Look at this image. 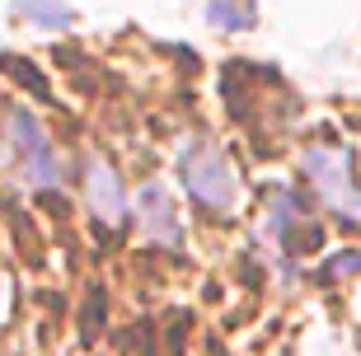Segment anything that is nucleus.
Segmentation results:
<instances>
[{
    "instance_id": "f257e3e1",
    "label": "nucleus",
    "mask_w": 361,
    "mask_h": 356,
    "mask_svg": "<svg viewBox=\"0 0 361 356\" xmlns=\"http://www.w3.org/2000/svg\"><path fill=\"white\" fill-rule=\"evenodd\" d=\"M178 169H183V183H188V192H192L197 207H207V211H230V202H235V173H230L226 155H221L212 141L183 145Z\"/></svg>"
},
{
    "instance_id": "f03ea898",
    "label": "nucleus",
    "mask_w": 361,
    "mask_h": 356,
    "mask_svg": "<svg viewBox=\"0 0 361 356\" xmlns=\"http://www.w3.org/2000/svg\"><path fill=\"white\" fill-rule=\"evenodd\" d=\"M305 169H310V178H314V188L324 192V202H334L338 211L352 221L357 192H352V155L348 150H310Z\"/></svg>"
},
{
    "instance_id": "7ed1b4c3",
    "label": "nucleus",
    "mask_w": 361,
    "mask_h": 356,
    "mask_svg": "<svg viewBox=\"0 0 361 356\" xmlns=\"http://www.w3.org/2000/svg\"><path fill=\"white\" fill-rule=\"evenodd\" d=\"M10 132L14 145H19V159H24V173H33L38 183H56V155H52V141L38 132V122L28 118L24 108L10 118Z\"/></svg>"
},
{
    "instance_id": "20e7f679",
    "label": "nucleus",
    "mask_w": 361,
    "mask_h": 356,
    "mask_svg": "<svg viewBox=\"0 0 361 356\" xmlns=\"http://www.w3.org/2000/svg\"><path fill=\"white\" fill-rule=\"evenodd\" d=\"M141 225H146V235H155L160 244H178V221H174V197L164 192V183H150L141 192Z\"/></svg>"
},
{
    "instance_id": "39448f33",
    "label": "nucleus",
    "mask_w": 361,
    "mask_h": 356,
    "mask_svg": "<svg viewBox=\"0 0 361 356\" xmlns=\"http://www.w3.org/2000/svg\"><path fill=\"white\" fill-rule=\"evenodd\" d=\"M90 207H94V216L108 221V225H118L122 216H127V207H122V183L108 164H90Z\"/></svg>"
},
{
    "instance_id": "423d86ee",
    "label": "nucleus",
    "mask_w": 361,
    "mask_h": 356,
    "mask_svg": "<svg viewBox=\"0 0 361 356\" xmlns=\"http://www.w3.org/2000/svg\"><path fill=\"white\" fill-rule=\"evenodd\" d=\"M258 5L254 0H207V19H212L216 28H226V33H240V28L254 24Z\"/></svg>"
},
{
    "instance_id": "0eeeda50",
    "label": "nucleus",
    "mask_w": 361,
    "mask_h": 356,
    "mask_svg": "<svg viewBox=\"0 0 361 356\" xmlns=\"http://www.w3.org/2000/svg\"><path fill=\"white\" fill-rule=\"evenodd\" d=\"M24 14H33V19H52V24H66L71 10L66 5H56V0H28V5H19Z\"/></svg>"
}]
</instances>
